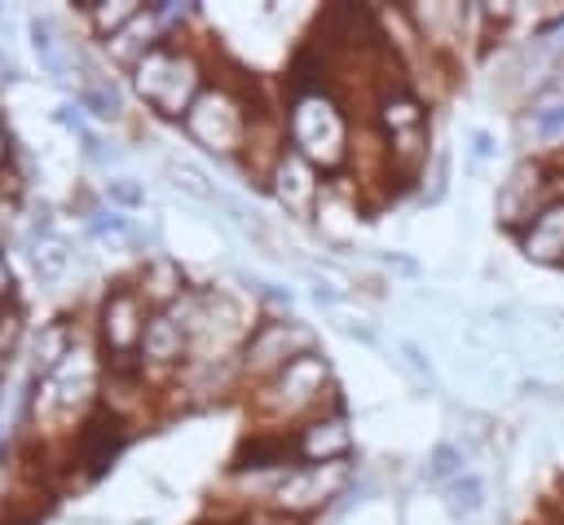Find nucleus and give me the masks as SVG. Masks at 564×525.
<instances>
[{
    "instance_id": "f257e3e1",
    "label": "nucleus",
    "mask_w": 564,
    "mask_h": 525,
    "mask_svg": "<svg viewBox=\"0 0 564 525\" xmlns=\"http://www.w3.org/2000/svg\"><path fill=\"white\" fill-rule=\"evenodd\" d=\"M132 84L141 93V101L163 115V119H185L203 93V71L194 62V53L185 49H167L154 44L137 66H132Z\"/></svg>"
},
{
    "instance_id": "f03ea898",
    "label": "nucleus",
    "mask_w": 564,
    "mask_h": 525,
    "mask_svg": "<svg viewBox=\"0 0 564 525\" xmlns=\"http://www.w3.org/2000/svg\"><path fill=\"white\" fill-rule=\"evenodd\" d=\"M286 132H291V150L300 159H308L313 168L330 172L344 163L348 154V119L339 110L335 97H326L322 88H300L286 115Z\"/></svg>"
},
{
    "instance_id": "7ed1b4c3",
    "label": "nucleus",
    "mask_w": 564,
    "mask_h": 525,
    "mask_svg": "<svg viewBox=\"0 0 564 525\" xmlns=\"http://www.w3.org/2000/svg\"><path fill=\"white\" fill-rule=\"evenodd\" d=\"M185 132L212 150V154H234L242 132H247V115H242V101L229 93V88H203L194 110L185 115Z\"/></svg>"
},
{
    "instance_id": "20e7f679",
    "label": "nucleus",
    "mask_w": 564,
    "mask_h": 525,
    "mask_svg": "<svg viewBox=\"0 0 564 525\" xmlns=\"http://www.w3.org/2000/svg\"><path fill=\"white\" fill-rule=\"evenodd\" d=\"M344 485H348V459H339V463H295L278 476L269 499H273L278 512L304 516V512H317L322 503H330Z\"/></svg>"
},
{
    "instance_id": "39448f33",
    "label": "nucleus",
    "mask_w": 564,
    "mask_h": 525,
    "mask_svg": "<svg viewBox=\"0 0 564 525\" xmlns=\"http://www.w3.org/2000/svg\"><path fill=\"white\" fill-rule=\"evenodd\" d=\"M304 353H313V331L300 318H278V322H260L247 335L238 366L251 375H278L282 366H291Z\"/></svg>"
},
{
    "instance_id": "423d86ee",
    "label": "nucleus",
    "mask_w": 564,
    "mask_h": 525,
    "mask_svg": "<svg viewBox=\"0 0 564 525\" xmlns=\"http://www.w3.org/2000/svg\"><path fill=\"white\" fill-rule=\"evenodd\" d=\"M322 388L330 393V366H326V357L313 349V353L295 357L291 366H282V371L269 379L260 406H264L269 415H300V410H313V406L322 401Z\"/></svg>"
},
{
    "instance_id": "0eeeda50",
    "label": "nucleus",
    "mask_w": 564,
    "mask_h": 525,
    "mask_svg": "<svg viewBox=\"0 0 564 525\" xmlns=\"http://www.w3.org/2000/svg\"><path fill=\"white\" fill-rule=\"evenodd\" d=\"M145 313H141V291L132 287H110L106 300H101V340H106V353H110V366L115 371H128L132 357L141 353V335H145Z\"/></svg>"
},
{
    "instance_id": "6e6552de",
    "label": "nucleus",
    "mask_w": 564,
    "mask_h": 525,
    "mask_svg": "<svg viewBox=\"0 0 564 525\" xmlns=\"http://www.w3.org/2000/svg\"><path fill=\"white\" fill-rule=\"evenodd\" d=\"M546 168H538V163H516L511 168V176L502 181V190H498V221L516 234L520 225H529L546 203H542V194H546Z\"/></svg>"
},
{
    "instance_id": "1a4fd4ad",
    "label": "nucleus",
    "mask_w": 564,
    "mask_h": 525,
    "mask_svg": "<svg viewBox=\"0 0 564 525\" xmlns=\"http://www.w3.org/2000/svg\"><path fill=\"white\" fill-rule=\"evenodd\" d=\"M273 194L278 203L291 212V216H313L317 203H322V190H317V168L308 159H300L295 150H282L273 159Z\"/></svg>"
},
{
    "instance_id": "9d476101",
    "label": "nucleus",
    "mask_w": 564,
    "mask_h": 525,
    "mask_svg": "<svg viewBox=\"0 0 564 525\" xmlns=\"http://www.w3.org/2000/svg\"><path fill=\"white\" fill-rule=\"evenodd\" d=\"M291 454H300L304 463H339V459H348L352 454L348 419L339 410L335 415H322V419H308L304 428H295Z\"/></svg>"
},
{
    "instance_id": "9b49d317",
    "label": "nucleus",
    "mask_w": 564,
    "mask_h": 525,
    "mask_svg": "<svg viewBox=\"0 0 564 525\" xmlns=\"http://www.w3.org/2000/svg\"><path fill=\"white\" fill-rule=\"evenodd\" d=\"M516 243L533 265H564V199H551L529 225H520Z\"/></svg>"
},
{
    "instance_id": "f8f14e48",
    "label": "nucleus",
    "mask_w": 564,
    "mask_h": 525,
    "mask_svg": "<svg viewBox=\"0 0 564 525\" xmlns=\"http://www.w3.org/2000/svg\"><path fill=\"white\" fill-rule=\"evenodd\" d=\"M123 441H128V428H123L119 415H93V419H84V428L75 437V450H79L84 472L88 476L106 472L115 463V454L123 450Z\"/></svg>"
},
{
    "instance_id": "ddd939ff",
    "label": "nucleus",
    "mask_w": 564,
    "mask_h": 525,
    "mask_svg": "<svg viewBox=\"0 0 564 525\" xmlns=\"http://www.w3.org/2000/svg\"><path fill=\"white\" fill-rule=\"evenodd\" d=\"M70 62H79V106L93 115V119H101V124H110V119H119V110H123V93H119V84H115V75H106L84 49H70Z\"/></svg>"
},
{
    "instance_id": "4468645a",
    "label": "nucleus",
    "mask_w": 564,
    "mask_h": 525,
    "mask_svg": "<svg viewBox=\"0 0 564 525\" xmlns=\"http://www.w3.org/2000/svg\"><path fill=\"white\" fill-rule=\"evenodd\" d=\"M26 35H31V53H35V62L44 66V75H48L53 84H70V75H66L70 44H62V40H57L53 22L35 13V18H26Z\"/></svg>"
},
{
    "instance_id": "2eb2a0df",
    "label": "nucleus",
    "mask_w": 564,
    "mask_h": 525,
    "mask_svg": "<svg viewBox=\"0 0 564 525\" xmlns=\"http://www.w3.org/2000/svg\"><path fill=\"white\" fill-rule=\"evenodd\" d=\"M75 344V335H70V322L66 318H53V322H44L40 326V335H35V357H31V366H35V379H48V375H57L62 371V362L75 353L70 349Z\"/></svg>"
},
{
    "instance_id": "dca6fc26",
    "label": "nucleus",
    "mask_w": 564,
    "mask_h": 525,
    "mask_svg": "<svg viewBox=\"0 0 564 525\" xmlns=\"http://www.w3.org/2000/svg\"><path fill=\"white\" fill-rule=\"evenodd\" d=\"M185 326L172 318V313H154L150 322H145V335H141V357L145 362H159V366H167V362H176L181 353H185Z\"/></svg>"
},
{
    "instance_id": "f3484780",
    "label": "nucleus",
    "mask_w": 564,
    "mask_h": 525,
    "mask_svg": "<svg viewBox=\"0 0 564 525\" xmlns=\"http://www.w3.org/2000/svg\"><path fill=\"white\" fill-rule=\"evenodd\" d=\"M167 176H172V190L176 194H185V199H194V203H203V207H220V185L198 168V163H189V159H167Z\"/></svg>"
},
{
    "instance_id": "a211bd4d",
    "label": "nucleus",
    "mask_w": 564,
    "mask_h": 525,
    "mask_svg": "<svg viewBox=\"0 0 564 525\" xmlns=\"http://www.w3.org/2000/svg\"><path fill=\"white\" fill-rule=\"evenodd\" d=\"M410 13L423 26V35L436 40V44H445L449 35H463V26H467V9L463 4H414Z\"/></svg>"
},
{
    "instance_id": "6ab92c4d",
    "label": "nucleus",
    "mask_w": 564,
    "mask_h": 525,
    "mask_svg": "<svg viewBox=\"0 0 564 525\" xmlns=\"http://www.w3.org/2000/svg\"><path fill=\"white\" fill-rule=\"evenodd\" d=\"M141 296L154 304H176L181 300V269L167 256H154L141 274Z\"/></svg>"
},
{
    "instance_id": "aec40b11",
    "label": "nucleus",
    "mask_w": 564,
    "mask_h": 525,
    "mask_svg": "<svg viewBox=\"0 0 564 525\" xmlns=\"http://www.w3.org/2000/svg\"><path fill=\"white\" fill-rule=\"evenodd\" d=\"M31 265L40 274V282H57L70 265V247L62 234H44V238H31Z\"/></svg>"
},
{
    "instance_id": "412c9836",
    "label": "nucleus",
    "mask_w": 564,
    "mask_h": 525,
    "mask_svg": "<svg viewBox=\"0 0 564 525\" xmlns=\"http://www.w3.org/2000/svg\"><path fill=\"white\" fill-rule=\"evenodd\" d=\"M445 507H449L454 521H471V516L485 507V481H480L476 472L454 476V481L445 485Z\"/></svg>"
},
{
    "instance_id": "4be33fe9",
    "label": "nucleus",
    "mask_w": 564,
    "mask_h": 525,
    "mask_svg": "<svg viewBox=\"0 0 564 525\" xmlns=\"http://www.w3.org/2000/svg\"><path fill=\"white\" fill-rule=\"evenodd\" d=\"M79 9L93 18V26H97L106 40H115V35H119V31L141 13V4H137V0H119V4H110V0H84Z\"/></svg>"
},
{
    "instance_id": "5701e85b",
    "label": "nucleus",
    "mask_w": 564,
    "mask_h": 525,
    "mask_svg": "<svg viewBox=\"0 0 564 525\" xmlns=\"http://www.w3.org/2000/svg\"><path fill=\"white\" fill-rule=\"evenodd\" d=\"M463 472H467V454H463V446H454V441H436L432 454H427V476L449 485V481L463 476Z\"/></svg>"
},
{
    "instance_id": "b1692460",
    "label": "nucleus",
    "mask_w": 564,
    "mask_h": 525,
    "mask_svg": "<svg viewBox=\"0 0 564 525\" xmlns=\"http://www.w3.org/2000/svg\"><path fill=\"white\" fill-rule=\"evenodd\" d=\"M397 366L419 384V388H436V366H432V357L423 353V344H414V340H401L397 344Z\"/></svg>"
},
{
    "instance_id": "393cba45",
    "label": "nucleus",
    "mask_w": 564,
    "mask_h": 525,
    "mask_svg": "<svg viewBox=\"0 0 564 525\" xmlns=\"http://www.w3.org/2000/svg\"><path fill=\"white\" fill-rule=\"evenodd\" d=\"M467 150H471V159H476V163L498 159V137H494L489 128H467Z\"/></svg>"
},
{
    "instance_id": "a878e982",
    "label": "nucleus",
    "mask_w": 564,
    "mask_h": 525,
    "mask_svg": "<svg viewBox=\"0 0 564 525\" xmlns=\"http://www.w3.org/2000/svg\"><path fill=\"white\" fill-rule=\"evenodd\" d=\"M335 331L348 335V340H361V344H379V331L370 322H361V318H335Z\"/></svg>"
},
{
    "instance_id": "bb28decb",
    "label": "nucleus",
    "mask_w": 564,
    "mask_h": 525,
    "mask_svg": "<svg viewBox=\"0 0 564 525\" xmlns=\"http://www.w3.org/2000/svg\"><path fill=\"white\" fill-rule=\"evenodd\" d=\"M106 194H110V203H119V207H137V203H145V194H141V185H132V181H110L106 185Z\"/></svg>"
},
{
    "instance_id": "cd10ccee",
    "label": "nucleus",
    "mask_w": 564,
    "mask_h": 525,
    "mask_svg": "<svg viewBox=\"0 0 564 525\" xmlns=\"http://www.w3.org/2000/svg\"><path fill=\"white\" fill-rule=\"evenodd\" d=\"M304 278H308V291H313L317 304H339V300H344V291H335V287H330L326 278H317L313 269H304Z\"/></svg>"
},
{
    "instance_id": "c85d7f7f",
    "label": "nucleus",
    "mask_w": 564,
    "mask_h": 525,
    "mask_svg": "<svg viewBox=\"0 0 564 525\" xmlns=\"http://www.w3.org/2000/svg\"><path fill=\"white\" fill-rule=\"evenodd\" d=\"M555 132H564V106H551L538 115V137H555Z\"/></svg>"
},
{
    "instance_id": "c756f323",
    "label": "nucleus",
    "mask_w": 564,
    "mask_h": 525,
    "mask_svg": "<svg viewBox=\"0 0 564 525\" xmlns=\"http://www.w3.org/2000/svg\"><path fill=\"white\" fill-rule=\"evenodd\" d=\"M9 287H13V278H9V260L0 256V300L9 296Z\"/></svg>"
},
{
    "instance_id": "7c9ffc66",
    "label": "nucleus",
    "mask_w": 564,
    "mask_h": 525,
    "mask_svg": "<svg viewBox=\"0 0 564 525\" xmlns=\"http://www.w3.org/2000/svg\"><path fill=\"white\" fill-rule=\"evenodd\" d=\"M0 71H4V79H18V66L9 62V53H4V49H0Z\"/></svg>"
},
{
    "instance_id": "2f4dec72",
    "label": "nucleus",
    "mask_w": 564,
    "mask_h": 525,
    "mask_svg": "<svg viewBox=\"0 0 564 525\" xmlns=\"http://www.w3.org/2000/svg\"><path fill=\"white\" fill-rule=\"evenodd\" d=\"M4 163H9V137L0 132V168H4Z\"/></svg>"
},
{
    "instance_id": "473e14b6",
    "label": "nucleus",
    "mask_w": 564,
    "mask_h": 525,
    "mask_svg": "<svg viewBox=\"0 0 564 525\" xmlns=\"http://www.w3.org/2000/svg\"><path fill=\"white\" fill-rule=\"evenodd\" d=\"M0 318H4V313H0Z\"/></svg>"
}]
</instances>
